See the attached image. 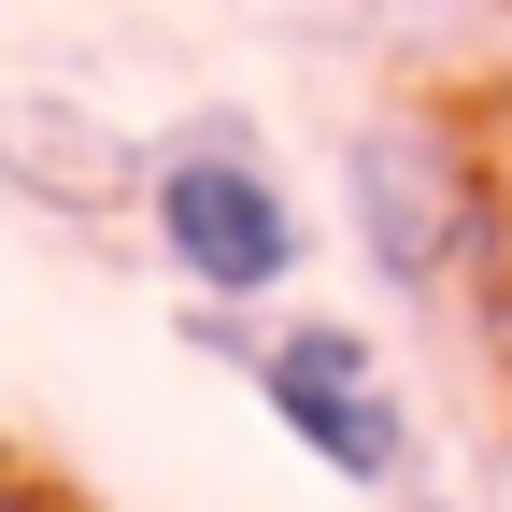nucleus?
Segmentation results:
<instances>
[{
    "label": "nucleus",
    "instance_id": "f257e3e1",
    "mask_svg": "<svg viewBox=\"0 0 512 512\" xmlns=\"http://www.w3.org/2000/svg\"><path fill=\"white\" fill-rule=\"evenodd\" d=\"M143 228H157V256L200 299H271L299 271V200L271 185V157H256L242 114H200L185 143L143 157Z\"/></svg>",
    "mask_w": 512,
    "mask_h": 512
},
{
    "label": "nucleus",
    "instance_id": "f03ea898",
    "mask_svg": "<svg viewBox=\"0 0 512 512\" xmlns=\"http://www.w3.org/2000/svg\"><path fill=\"white\" fill-rule=\"evenodd\" d=\"M342 200H356V242H370V271L399 285V299H456L470 285V256H484V171H470V143L441 114L356 128Z\"/></svg>",
    "mask_w": 512,
    "mask_h": 512
},
{
    "label": "nucleus",
    "instance_id": "7ed1b4c3",
    "mask_svg": "<svg viewBox=\"0 0 512 512\" xmlns=\"http://www.w3.org/2000/svg\"><path fill=\"white\" fill-rule=\"evenodd\" d=\"M256 399H271L285 441H299L313 470H342V484H399V470H413V413H399L384 356L342 328V313H313V328L256 342Z\"/></svg>",
    "mask_w": 512,
    "mask_h": 512
},
{
    "label": "nucleus",
    "instance_id": "20e7f679",
    "mask_svg": "<svg viewBox=\"0 0 512 512\" xmlns=\"http://www.w3.org/2000/svg\"><path fill=\"white\" fill-rule=\"evenodd\" d=\"M0 157H29V171H43L29 200H57V214H114L128 185H143V171H128V143H100V128L57 114V100H0Z\"/></svg>",
    "mask_w": 512,
    "mask_h": 512
},
{
    "label": "nucleus",
    "instance_id": "39448f33",
    "mask_svg": "<svg viewBox=\"0 0 512 512\" xmlns=\"http://www.w3.org/2000/svg\"><path fill=\"white\" fill-rule=\"evenodd\" d=\"M0 512H57V498H43V484H15V470H0Z\"/></svg>",
    "mask_w": 512,
    "mask_h": 512
}]
</instances>
